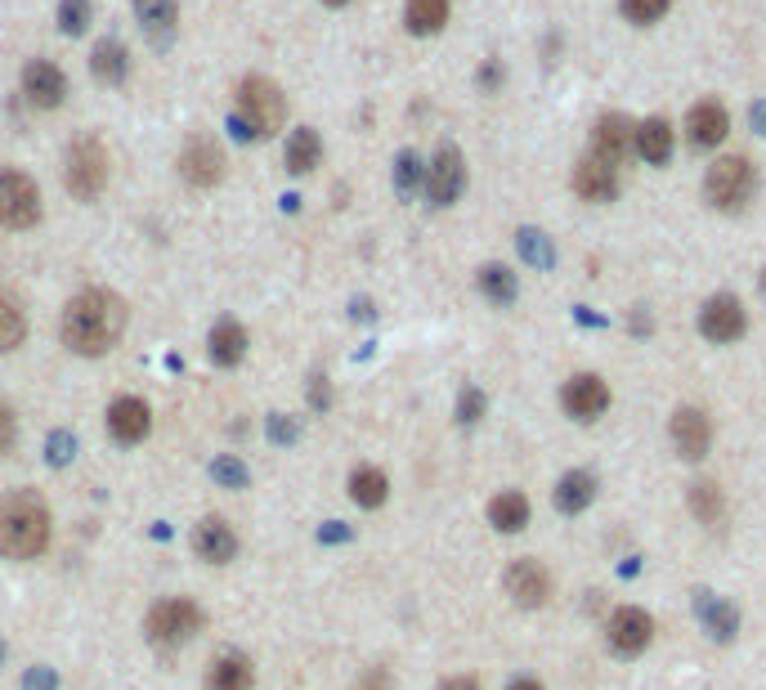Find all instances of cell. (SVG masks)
<instances>
[{
    "mask_svg": "<svg viewBox=\"0 0 766 690\" xmlns=\"http://www.w3.org/2000/svg\"><path fill=\"white\" fill-rule=\"evenodd\" d=\"M0 659H6V646H0Z\"/></svg>",
    "mask_w": 766,
    "mask_h": 690,
    "instance_id": "obj_47",
    "label": "cell"
},
{
    "mask_svg": "<svg viewBox=\"0 0 766 690\" xmlns=\"http://www.w3.org/2000/svg\"><path fill=\"white\" fill-rule=\"evenodd\" d=\"M318 162H323V140H318V131H309V126L292 131V135H287V149H283V166H287L292 175H309Z\"/></svg>",
    "mask_w": 766,
    "mask_h": 690,
    "instance_id": "obj_27",
    "label": "cell"
},
{
    "mask_svg": "<svg viewBox=\"0 0 766 690\" xmlns=\"http://www.w3.org/2000/svg\"><path fill=\"white\" fill-rule=\"evenodd\" d=\"M480 413H484V395H480L476 386H467L462 399H458V422L471 426V422H480Z\"/></svg>",
    "mask_w": 766,
    "mask_h": 690,
    "instance_id": "obj_39",
    "label": "cell"
},
{
    "mask_svg": "<svg viewBox=\"0 0 766 690\" xmlns=\"http://www.w3.org/2000/svg\"><path fill=\"white\" fill-rule=\"evenodd\" d=\"M731 131V118H726V108L717 99H699L691 112H686V140L695 149H717Z\"/></svg>",
    "mask_w": 766,
    "mask_h": 690,
    "instance_id": "obj_15",
    "label": "cell"
},
{
    "mask_svg": "<svg viewBox=\"0 0 766 690\" xmlns=\"http://www.w3.org/2000/svg\"><path fill=\"white\" fill-rule=\"evenodd\" d=\"M489 520H493V529H502V534L524 529V525H529V498H524V494H515V489L498 494V498L489 503Z\"/></svg>",
    "mask_w": 766,
    "mask_h": 690,
    "instance_id": "obj_28",
    "label": "cell"
},
{
    "mask_svg": "<svg viewBox=\"0 0 766 690\" xmlns=\"http://www.w3.org/2000/svg\"><path fill=\"white\" fill-rule=\"evenodd\" d=\"M762 296H766V270H762Z\"/></svg>",
    "mask_w": 766,
    "mask_h": 690,
    "instance_id": "obj_46",
    "label": "cell"
},
{
    "mask_svg": "<svg viewBox=\"0 0 766 690\" xmlns=\"http://www.w3.org/2000/svg\"><path fill=\"white\" fill-rule=\"evenodd\" d=\"M668 6L673 0H619V14L636 28H650V23H660L668 14Z\"/></svg>",
    "mask_w": 766,
    "mask_h": 690,
    "instance_id": "obj_34",
    "label": "cell"
},
{
    "mask_svg": "<svg viewBox=\"0 0 766 690\" xmlns=\"http://www.w3.org/2000/svg\"><path fill=\"white\" fill-rule=\"evenodd\" d=\"M63 345L81 359H99L108 355L126 332V301L118 292H103V287H85L81 296L68 301L63 310Z\"/></svg>",
    "mask_w": 766,
    "mask_h": 690,
    "instance_id": "obj_1",
    "label": "cell"
},
{
    "mask_svg": "<svg viewBox=\"0 0 766 690\" xmlns=\"http://www.w3.org/2000/svg\"><path fill=\"white\" fill-rule=\"evenodd\" d=\"M323 6H327V10H346V6H350V0H323Z\"/></svg>",
    "mask_w": 766,
    "mask_h": 690,
    "instance_id": "obj_45",
    "label": "cell"
},
{
    "mask_svg": "<svg viewBox=\"0 0 766 690\" xmlns=\"http://www.w3.org/2000/svg\"><path fill=\"white\" fill-rule=\"evenodd\" d=\"M511 690H542L538 681H529V677H520V681H511Z\"/></svg>",
    "mask_w": 766,
    "mask_h": 690,
    "instance_id": "obj_44",
    "label": "cell"
},
{
    "mask_svg": "<svg viewBox=\"0 0 766 690\" xmlns=\"http://www.w3.org/2000/svg\"><path fill=\"white\" fill-rule=\"evenodd\" d=\"M252 686H256V668L243 655H221L206 672V690H252Z\"/></svg>",
    "mask_w": 766,
    "mask_h": 690,
    "instance_id": "obj_26",
    "label": "cell"
},
{
    "mask_svg": "<svg viewBox=\"0 0 766 690\" xmlns=\"http://www.w3.org/2000/svg\"><path fill=\"white\" fill-rule=\"evenodd\" d=\"M753 184H757V175H753L748 158H717L708 166V184L704 189H708V202L717 211H744L748 197H753Z\"/></svg>",
    "mask_w": 766,
    "mask_h": 690,
    "instance_id": "obj_6",
    "label": "cell"
},
{
    "mask_svg": "<svg viewBox=\"0 0 766 690\" xmlns=\"http://www.w3.org/2000/svg\"><path fill=\"white\" fill-rule=\"evenodd\" d=\"M149 430H153V408L144 399L122 395L108 404V435L118 444H140V439H149Z\"/></svg>",
    "mask_w": 766,
    "mask_h": 690,
    "instance_id": "obj_12",
    "label": "cell"
},
{
    "mask_svg": "<svg viewBox=\"0 0 766 690\" xmlns=\"http://www.w3.org/2000/svg\"><path fill=\"white\" fill-rule=\"evenodd\" d=\"M632 144L636 153L650 162V166H664L673 158V126L664 118H645L636 131H632Z\"/></svg>",
    "mask_w": 766,
    "mask_h": 690,
    "instance_id": "obj_23",
    "label": "cell"
},
{
    "mask_svg": "<svg viewBox=\"0 0 766 690\" xmlns=\"http://www.w3.org/2000/svg\"><path fill=\"white\" fill-rule=\"evenodd\" d=\"M90 28V0H63L59 6V32L63 37H81Z\"/></svg>",
    "mask_w": 766,
    "mask_h": 690,
    "instance_id": "obj_36",
    "label": "cell"
},
{
    "mask_svg": "<svg viewBox=\"0 0 766 690\" xmlns=\"http://www.w3.org/2000/svg\"><path fill=\"white\" fill-rule=\"evenodd\" d=\"M193 551L206 560V565H229L238 556V534L229 529V520L221 516H206L193 534Z\"/></svg>",
    "mask_w": 766,
    "mask_h": 690,
    "instance_id": "obj_18",
    "label": "cell"
},
{
    "mask_svg": "<svg viewBox=\"0 0 766 690\" xmlns=\"http://www.w3.org/2000/svg\"><path fill=\"white\" fill-rule=\"evenodd\" d=\"M632 122L623 118V112H605V118L592 126V158H601V162H610V166H619L623 158H627V144H632Z\"/></svg>",
    "mask_w": 766,
    "mask_h": 690,
    "instance_id": "obj_19",
    "label": "cell"
},
{
    "mask_svg": "<svg viewBox=\"0 0 766 690\" xmlns=\"http://www.w3.org/2000/svg\"><path fill=\"white\" fill-rule=\"evenodd\" d=\"M63 184H68V193L81 197V202H94V197L108 189V149H103L94 135H85V140H76V144L68 149Z\"/></svg>",
    "mask_w": 766,
    "mask_h": 690,
    "instance_id": "obj_4",
    "label": "cell"
},
{
    "mask_svg": "<svg viewBox=\"0 0 766 690\" xmlns=\"http://www.w3.org/2000/svg\"><path fill=\"white\" fill-rule=\"evenodd\" d=\"M54 520L45 498H37L32 489H14L0 498V556L6 560H37L50 547Z\"/></svg>",
    "mask_w": 766,
    "mask_h": 690,
    "instance_id": "obj_2",
    "label": "cell"
},
{
    "mask_svg": "<svg viewBox=\"0 0 766 690\" xmlns=\"http://www.w3.org/2000/svg\"><path fill=\"white\" fill-rule=\"evenodd\" d=\"M520 247L529 252V261H542L547 265V247L538 243V234H520Z\"/></svg>",
    "mask_w": 766,
    "mask_h": 690,
    "instance_id": "obj_42",
    "label": "cell"
},
{
    "mask_svg": "<svg viewBox=\"0 0 766 690\" xmlns=\"http://www.w3.org/2000/svg\"><path fill=\"white\" fill-rule=\"evenodd\" d=\"M699 615H704V623H708V632H713L717 641L735 637V610H731L726 601H717V597H704V601H699Z\"/></svg>",
    "mask_w": 766,
    "mask_h": 690,
    "instance_id": "obj_35",
    "label": "cell"
},
{
    "mask_svg": "<svg viewBox=\"0 0 766 690\" xmlns=\"http://www.w3.org/2000/svg\"><path fill=\"white\" fill-rule=\"evenodd\" d=\"M90 72H94L99 85H122V81L131 77V54H126V45L113 41V37L99 41L94 54H90Z\"/></svg>",
    "mask_w": 766,
    "mask_h": 690,
    "instance_id": "obj_22",
    "label": "cell"
},
{
    "mask_svg": "<svg viewBox=\"0 0 766 690\" xmlns=\"http://www.w3.org/2000/svg\"><path fill=\"white\" fill-rule=\"evenodd\" d=\"M691 511L699 516V525H717V520H722V511H726V503H722V489H717L713 480H699V485H691Z\"/></svg>",
    "mask_w": 766,
    "mask_h": 690,
    "instance_id": "obj_33",
    "label": "cell"
},
{
    "mask_svg": "<svg viewBox=\"0 0 766 690\" xmlns=\"http://www.w3.org/2000/svg\"><path fill=\"white\" fill-rule=\"evenodd\" d=\"M421 180H426V166L417 162V153H399V162H395V184H399V193L412 197V193L421 189Z\"/></svg>",
    "mask_w": 766,
    "mask_h": 690,
    "instance_id": "obj_37",
    "label": "cell"
},
{
    "mask_svg": "<svg viewBox=\"0 0 766 690\" xmlns=\"http://www.w3.org/2000/svg\"><path fill=\"white\" fill-rule=\"evenodd\" d=\"M41 220V189L32 175L6 166L0 171V224L6 229H32Z\"/></svg>",
    "mask_w": 766,
    "mask_h": 690,
    "instance_id": "obj_7",
    "label": "cell"
},
{
    "mask_svg": "<svg viewBox=\"0 0 766 690\" xmlns=\"http://www.w3.org/2000/svg\"><path fill=\"white\" fill-rule=\"evenodd\" d=\"M144 632H149L153 646H184V641H193L202 632V610L188 597H166V601H157L149 610Z\"/></svg>",
    "mask_w": 766,
    "mask_h": 690,
    "instance_id": "obj_5",
    "label": "cell"
},
{
    "mask_svg": "<svg viewBox=\"0 0 766 690\" xmlns=\"http://www.w3.org/2000/svg\"><path fill=\"white\" fill-rule=\"evenodd\" d=\"M28 336V318H23V305L10 296V292H0V355H10L19 351Z\"/></svg>",
    "mask_w": 766,
    "mask_h": 690,
    "instance_id": "obj_29",
    "label": "cell"
},
{
    "mask_svg": "<svg viewBox=\"0 0 766 690\" xmlns=\"http://www.w3.org/2000/svg\"><path fill=\"white\" fill-rule=\"evenodd\" d=\"M453 6L449 0H404V23L412 37H435V32H445Z\"/></svg>",
    "mask_w": 766,
    "mask_h": 690,
    "instance_id": "obj_25",
    "label": "cell"
},
{
    "mask_svg": "<svg viewBox=\"0 0 766 690\" xmlns=\"http://www.w3.org/2000/svg\"><path fill=\"white\" fill-rule=\"evenodd\" d=\"M211 476L221 480V485H229V489H243L247 485V471H243V463H234V457H221V463L211 467Z\"/></svg>",
    "mask_w": 766,
    "mask_h": 690,
    "instance_id": "obj_38",
    "label": "cell"
},
{
    "mask_svg": "<svg viewBox=\"0 0 766 690\" xmlns=\"http://www.w3.org/2000/svg\"><path fill=\"white\" fill-rule=\"evenodd\" d=\"M131 6H135L140 28H144L157 45H166L171 32L180 28V6H175V0H131Z\"/></svg>",
    "mask_w": 766,
    "mask_h": 690,
    "instance_id": "obj_24",
    "label": "cell"
},
{
    "mask_svg": "<svg viewBox=\"0 0 766 690\" xmlns=\"http://www.w3.org/2000/svg\"><path fill=\"white\" fill-rule=\"evenodd\" d=\"M386 494H390V485H386V476H381L377 467H355V471H350V498H355L359 507H381Z\"/></svg>",
    "mask_w": 766,
    "mask_h": 690,
    "instance_id": "obj_31",
    "label": "cell"
},
{
    "mask_svg": "<svg viewBox=\"0 0 766 690\" xmlns=\"http://www.w3.org/2000/svg\"><path fill=\"white\" fill-rule=\"evenodd\" d=\"M574 193L583 202H614L619 197V166H610V162H601V158L588 153L574 166Z\"/></svg>",
    "mask_w": 766,
    "mask_h": 690,
    "instance_id": "obj_17",
    "label": "cell"
},
{
    "mask_svg": "<svg viewBox=\"0 0 766 690\" xmlns=\"http://www.w3.org/2000/svg\"><path fill=\"white\" fill-rule=\"evenodd\" d=\"M63 94H68V77H63L59 63H50V59H32V63L23 68V99H28L32 108L50 112V108L63 103Z\"/></svg>",
    "mask_w": 766,
    "mask_h": 690,
    "instance_id": "obj_10",
    "label": "cell"
},
{
    "mask_svg": "<svg viewBox=\"0 0 766 690\" xmlns=\"http://www.w3.org/2000/svg\"><path fill=\"white\" fill-rule=\"evenodd\" d=\"M605 632H610V646L619 655H641L650 646V637H654V619L641 606H623V610L610 615V628Z\"/></svg>",
    "mask_w": 766,
    "mask_h": 690,
    "instance_id": "obj_14",
    "label": "cell"
},
{
    "mask_svg": "<svg viewBox=\"0 0 766 690\" xmlns=\"http://www.w3.org/2000/svg\"><path fill=\"white\" fill-rule=\"evenodd\" d=\"M206 355L215 368H238L247 355V327L238 318H221L206 336Z\"/></svg>",
    "mask_w": 766,
    "mask_h": 690,
    "instance_id": "obj_21",
    "label": "cell"
},
{
    "mask_svg": "<svg viewBox=\"0 0 766 690\" xmlns=\"http://www.w3.org/2000/svg\"><path fill=\"white\" fill-rule=\"evenodd\" d=\"M180 175L193 189H215V184L225 180V153H221V144L206 140V135L188 140L184 153H180Z\"/></svg>",
    "mask_w": 766,
    "mask_h": 690,
    "instance_id": "obj_9",
    "label": "cell"
},
{
    "mask_svg": "<svg viewBox=\"0 0 766 690\" xmlns=\"http://www.w3.org/2000/svg\"><path fill=\"white\" fill-rule=\"evenodd\" d=\"M561 404H565V413H570L574 422H596V417L610 408V390H605V382H601V377L579 373V377H570V382H565Z\"/></svg>",
    "mask_w": 766,
    "mask_h": 690,
    "instance_id": "obj_13",
    "label": "cell"
},
{
    "mask_svg": "<svg viewBox=\"0 0 766 690\" xmlns=\"http://www.w3.org/2000/svg\"><path fill=\"white\" fill-rule=\"evenodd\" d=\"M744 327H748V318H744V305H739L735 296H713V301L699 310V332H704L713 345L739 341Z\"/></svg>",
    "mask_w": 766,
    "mask_h": 690,
    "instance_id": "obj_11",
    "label": "cell"
},
{
    "mask_svg": "<svg viewBox=\"0 0 766 690\" xmlns=\"http://www.w3.org/2000/svg\"><path fill=\"white\" fill-rule=\"evenodd\" d=\"M14 444H19V422H14L10 404H0V457H10Z\"/></svg>",
    "mask_w": 766,
    "mask_h": 690,
    "instance_id": "obj_40",
    "label": "cell"
},
{
    "mask_svg": "<svg viewBox=\"0 0 766 690\" xmlns=\"http://www.w3.org/2000/svg\"><path fill=\"white\" fill-rule=\"evenodd\" d=\"M673 444H677V453L686 457V463H699V457L708 453V444H713V422H708V413H699V408H677V413H673Z\"/></svg>",
    "mask_w": 766,
    "mask_h": 690,
    "instance_id": "obj_16",
    "label": "cell"
},
{
    "mask_svg": "<svg viewBox=\"0 0 766 690\" xmlns=\"http://www.w3.org/2000/svg\"><path fill=\"white\" fill-rule=\"evenodd\" d=\"M592 494H596V480L588 471H570L561 485H556V507L565 516H579L583 507H592Z\"/></svg>",
    "mask_w": 766,
    "mask_h": 690,
    "instance_id": "obj_30",
    "label": "cell"
},
{
    "mask_svg": "<svg viewBox=\"0 0 766 690\" xmlns=\"http://www.w3.org/2000/svg\"><path fill=\"white\" fill-rule=\"evenodd\" d=\"M287 122V99L269 77H243L234 94V131L243 140H269Z\"/></svg>",
    "mask_w": 766,
    "mask_h": 690,
    "instance_id": "obj_3",
    "label": "cell"
},
{
    "mask_svg": "<svg viewBox=\"0 0 766 690\" xmlns=\"http://www.w3.org/2000/svg\"><path fill=\"white\" fill-rule=\"evenodd\" d=\"M507 592L515 606H542L547 592H552V574H547L538 560H515L507 569Z\"/></svg>",
    "mask_w": 766,
    "mask_h": 690,
    "instance_id": "obj_20",
    "label": "cell"
},
{
    "mask_svg": "<svg viewBox=\"0 0 766 690\" xmlns=\"http://www.w3.org/2000/svg\"><path fill=\"white\" fill-rule=\"evenodd\" d=\"M440 690H480V686H476L471 677H453V681H445Z\"/></svg>",
    "mask_w": 766,
    "mask_h": 690,
    "instance_id": "obj_43",
    "label": "cell"
},
{
    "mask_svg": "<svg viewBox=\"0 0 766 690\" xmlns=\"http://www.w3.org/2000/svg\"><path fill=\"white\" fill-rule=\"evenodd\" d=\"M421 189H426L430 206H453V202L462 197V189H467V162H462V153H458L453 144H445L440 153L430 158Z\"/></svg>",
    "mask_w": 766,
    "mask_h": 690,
    "instance_id": "obj_8",
    "label": "cell"
},
{
    "mask_svg": "<svg viewBox=\"0 0 766 690\" xmlns=\"http://www.w3.org/2000/svg\"><path fill=\"white\" fill-rule=\"evenodd\" d=\"M480 292H484L493 305H511L515 292H520V283H515V274H511L507 265H484V270H480Z\"/></svg>",
    "mask_w": 766,
    "mask_h": 690,
    "instance_id": "obj_32",
    "label": "cell"
},
{
    "mask_svg": "<svg viewBox=\"0 0 766 690\" xmlns=\"http://www.w3.org/2000/svg\"><path fill=\"white\" fill-rule=\"evenodd\" d=\"M359 690H395V681H390V672H386V668H368V672H364V681H359Z\"/></svg>",
    "mask_w": 766,
    "mask_h": 690,
    "instance_id": "obj_41",
    "label": "cell"
}]
</instances>
